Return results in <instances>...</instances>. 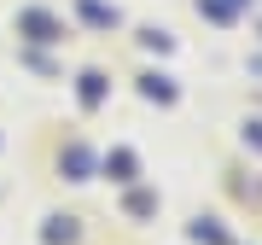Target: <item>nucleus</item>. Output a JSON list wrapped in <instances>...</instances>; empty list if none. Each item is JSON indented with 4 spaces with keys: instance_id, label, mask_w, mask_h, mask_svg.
<instances>
[{
    "instance_id": "nucleus-4",
    "label": "nucleus",
    "mask_w": 262,
    "mask_h": 245,
    "mask_svg": "<svg viewBox=\"0 0 262 245\" xmlns=\"http://www.w3.org/2000/svg\"><path fill=\"white\" fill-rule=\"evenodd\" d=\"M140 94H146V99H163V105H169V99H175V82H169V76H140Z\"/></svg>"
},
{
    "instance_id": "nucleus-10",
    "label": "nucleus",
    "mask_w": 262,
    "mask_h": 245,
    "mask_svg": "<svg viewBox=\"0 0 262 245\" xmlns=\"http://www.w3.org/2000/svg\"><path fill=\"white\" fill-rule=\"evenodd\" d=\"M245 140H251V146L262 152V122H251V129H245Z\"/></svg>"
},
{
    "instance_id": "nucleus-8",
    "label": "nucleus",
    "mask_w": 262,
    "mask_h": 245,
    "mask_svg": "<svg viewBox=\"0 0 262 245\" xmlns=\"http://www.w3.org/2000/svg\"><path fill=\"white\" fill-rule=\"evenodd\" d=\"M82 18H88V24H117V12L99 6V0H82Z\"/></svg>"
},
{
    "instance_id": "nucleus-3",
    "label": "nucleus",
    "mask_w": 262,
    "mask_h": 245,
    "mask_svg": "<svg viewBox=\"0 0 262 245\" xmlns=\"http://www.w3.org/2000/svg\"><path fill=\"white\" fill-rule=\"evenodd\" d=\"M64 170H70V181H88V170H94V152H88V146H70V152H64Z\"/></svg>"
},
{
    "instance_id": "nucleus-9",
    "label": "nucleus",
    "mask_w": 262,
    "mask_h": 245,
    "mask_svg": "<svg viewBox=\"0 0 262 245\" xmlns=\"http://www.w3.org/2000/svg\"><path fill=\"white\" fill-rule=\"evenodd\" d=\"M192 234H198V239H210V245H227V234H222V228H215V222H198Z\"/></svg>"
},
{
    "instance_id": "nucleus-2",
    "label": "nucleus",
    "mask_w": 262,
    "mask_h": 245,
    "mask_svg": "<svg viewBox=\"0 0 262 245\" xmlns=\"http://www.w3.org/2000/svg\"><path fill=\"white\" fill-rule=\"evenodd\" d=\"M134 170H140L134 152H111V158H105V175H111V181H134Z\"/></svg>"
},
{
    "instance_id": "nucleus-7",
    "label": "nucleus",
    "mask_w": 262,
    "mask_h": 245,
    "mask_svg": "<svg viewBox=\"0 0 262 245\" xmlns=\"http://www.w3.org/2000/svg\"><path fill=\"white\" fill-rule=\"evenodd\" d=\"M58 239H76V222L70 216H53L47 222V245H58Z\"/></svg>"
},
{
    "instance_id": "nucleus-6",
    "label": "nucleus",
    "mask_w": 262,
    "mask_h": 245,
    "mask_svg": "<svg viewBox=\"0 0 262 245\" xmlns=\"http://www.w3.org/2000/svg\"><path fill=\"white\" fill-rule=\"evenodd\" d=\"M151 210H158V193H128V216H151Z\"/></svg>"
},
{
    "instance_id": "nucleus-1",
    "label": "nucleus",
    "mask_w": 262,
    "mask_h": 245,
    "mask_svg": "<svg viewBox=\"0 0 262 245\" xmlns=\"http://www.w3.org/2000/svg\"><path fill=\"white\" fill-rule=\"evenodd\" d=\"M18 29H24L29 41H58V35H64V24H58L53 12H41V6H29L24 18H18Z\"/></svg>"
},
{
    "instance_id": "nucleus-5",
    "label": "nucleus",
    "mask_w": 262,
    "mask_h": 245,
    "mask_svg": "<svg viewBox=\"0 0 262 245\" xmlns=\"http://www.w3.org/2000/svg\"><path fill=\"white\" fill-rule=\"evenodd\" d=\"M99 99H105V76L88 70V76H82V105H99Z\"/></svg>"
}]
</instances>
